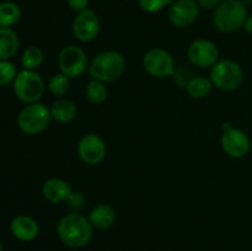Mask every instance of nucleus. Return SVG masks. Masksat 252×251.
Wrapping results in <instances>:
<instances>
[{
    "label": "nucleus",
    "instance_id": "obj_1",
    "mask_svg": "<svg viewBox=\"0 0 252 251\" xmlns=\"http://www.w3.org/2000/svg\"><path fill=\"white\" fill-rule=\"evenodd\" d=\"M57 233L64 245L71 249H80L91 241L94 228L89 218L78 212H71L59 220Z\"/></svg>",
    "mask_w": 252,
    "mask_h": 251
},
{
    "label": "nucleus",
    "instance_id": "obj_2",
    "mask_svg": "<svg viewBox=\"0 0 252 251\" xmlns=\"http://www.w3.org/2000/svg\"><path fill=\"white\" fill-rule=\"evenodd\" d=\"M126 69V61L123 56L115 51H105L98 53L89 65V74L91 79L111 83L122 76Z\"/></svg>",
    "mask_w": 252,
    "mask_h": 251
},
{
    "label": "nucleus",
    "instance_id": "obj_3",
    "mask_svg": "<svg viewBox=\"0 0 252 251\" xmlns=\"http://www.w3.org/2000/svg\"><path fill=\"white\" fill-rule=\"evenodd\" d=\"M248 19V9L240 0H225L216 7L213 14V24L218 31L231 33L245 24Z\"/></svg>",
    "mask_w": 252,
    "mask_h": 251
},
{
    "label": "nucleus",
    "instance_id": "obj_4",
    "mask_svg": "<svg viewBox=\"0 0 252 251\" xmlns=\"http://www.w3.org/2000/svg\"><path fill=\"white\" fill-rule=\"evenodd\" d=\"M213 86L223 91H233L240 88L244 81V70L240 64L231 59L218 61L209 74Z\"/></svg>",
    "mask_w": 252,
    "mask_h": 251
},
{
    "label": "nucleus",
    "instance_id": "obj_5",
    "mask_svg": "<svg viewBox=\"0 0 252 251\" xmlns=\"http://www.w3.org/2000/svg\"><path fill=\"white\" fill-rule=\"evenodd\" d=\"M52 120L51 111L46 105L39 102L29 103L20 112L17 125L25 134L34 135L43 132Z\"/></svg>",
    "mask_w": 252,
    "mask_h": 251
},
{
    "label": "nucleus",
    "instance_id": "obj_6",
    "mask_svg": "<svg viewBox=\"0 0 252 251\" xmlns=\"http://www.w3.org/2000/svg\"><path fill=\"white\" fill-rule=\"evenodd\" d=\"M15 95L25 103L38 102L44 94V81L34 70L24 69L14 80Z\"/></svg>",
    "mask_w": 252,
    "mask_h": 251
},
{
    "label": "nucleus",
    "instance_id": "obj_7",
    "mask_svg": "<svg viewBox=\"0 0 252 251\" xmlns=\"http://www.w3.org/2000/svg\"><path fill=\"white\" fill-rule=\"evenodd\" d=\"M58 66L61 73L69 79H75L83 75L88 69V57L83 48L78 46H66L59 52Z\"/></svg>",
    "mask_w": 252,
    "mask_h": 251
},
{
    "label": "nucleus",
    "instance_id": "obj_8",
    "mask_svg": "<svg viewBox=\"0 0 252 251\" xmlns=\"http://www.w3.org/2000/svg\"><path fill=\"white\" fill-rule=\"evenodd\" d=\"M143 66L149 75L162 79L171 76L175 71V62L171 54L162 48H153L143 58Z\"/></svg>",
    "mask_w": 252,
    "mask_h": 251
},
{
    "label": "nucleus",
    "instance_id": "obj_9",
    "mask_svg": "<svg viewBox=\"0 0 252 251\" xmlns=\"http://www.w3.org/2000/svg\"><path fill=\"white\" fill-rule=\"evenodd\" d=\"M187 57L194 66L212 68L219 61V51L212 41L199 38L189 44Z\"/></svg>",
    "mask_w": 252,
    "mask_h": 251
},
{
    "label": "nucleus",
    "instance_id": "obj_10",
    "mask_svg": "<svg viewBox=\"0 0 252 251\" xmlns=\"http://www.w3.org/2000/svg\"><path fill=\"white\" fill-rule=\"evenodd\" d=\"M100 19L91 9L78 12L73 21V33L80 42H91L100 33Z\"/></svg>",
    "mask_w": 252,
    "mask_h": 251
},
{
    "label": "nucleus",
    "instance_id": "obj_11",
    "mask_svg": "<svg viewBox=\"0 0 252 251\" xmlns=\"http://www.w3.org/2000/svg\"><path fill=\"white\" fill-rule=\"evenodd\" d=\"M107 148L100 135L95 133L85 134L78 144V154L88 165H97L105 159Z\"/></svg>",
    "mask_w": 252,
    "mask_h": 251
},
{
    "label": "nucleus",
    "instance_id": "obj_12",
    "mask_svg": "<svg viewBox=\"0 0 252 251\" xmlns=\"http://www.w3.org/2000/svg\"><path fill=\"white\" fill-rule=\"evenodd\" d=\"M199 15L196 0H177L169 10V20L175 27L185 29L193 24Z\"/></svg>",
    "mask_w": 252,
    "mask_h": 251
},
{
    "label": "nucleus",
    "instance_id": "obj_13",
    "mask_svg": "<svg viewBox=\"0 0 252 251\" xmlns=\"http://www.w3.org/2000/svg\"><path fill=\"white\" fill-rule=\"evenodd\" d=\"M221 148L224 152L231 157H245L250 149V139L239 128L229 127L221 135Z\"/></svg>",
    "mask_w": 252,
    "mask_h": 251
},
{
    "label": "nucleus",
    "instance_id": "obj_14",
    "mask_svg": "<svg viewBox=\"0 0 252 251\" xmlns=\"http://www.w3.org/2000/svg\"><path fill=\"white\" fill-rule=\"evenodd\" d=\"M10 230L21 241H32L39 233L38 223L29 216H17L10 223Z\"/></svg>",
    "mask_w": 252,
    "mask_h": 251
},
{
    "label": "nucleus",
    "instance_id": "obj_15",
    "mask_svg": "<svg viewBox=\"0 0 252 251\" xmlns=\"http://www.w3.org/2000/svg\"><path fill=\"white\" fill-rule=\"evenodd\" d=\"M71 187L65 180L58 179V177H52L48 179L43 184L42 187V193L47 201L52 203H61L65 202L71 194Z\"/></svg>",
    "mask_w": 252,
    "mask_h": 251
},
{
    "label": "nucleus",
    "instance_id": "obj_16",
    "mask_svg": "<svg viewBox=\"0 0 252 251\" xmlns=\"http://www.w3.org/2000/svg\"><path fill=\"white\" fill-rule=\"evenodd\" d=\"M116 212L112 207L107 204H98L95 208L91 209L89 214V220H90L93 228L100 229V230H106L111 228L116 223Z\"/></svg>",
    "mask_w": 252,
    "mask_h": 251
},
{
    "label": "nucleus",
    "instance_id": "obj_17",
    "mask_svg": "<svg viewBox=\"0 0 252 251\" xmlns=\"http://www.w3.org/2000/svg\"><path fill=\"white\" fill-rule=\"evenodd\" d=\"M19 49V37L10 27H0V61H9Z\"/></svg>",
    "mask_w": 252,
    "mask_h": 251
},
{
    "label": "nucleus",
    "instance_id": "obj_18",
    "mask_svg": "<svg viewBox=\"0 0 252 251\" xmlns=\"http://www.w3.org/2000/svg\"><path fill=\"white\" fill-rule=\"evenodd\" d=\"M52 120L59 123H68L75 118L76 106L73 101L68 98H59L49 108Z\"/></svg>",
    "mask_w": 252,
    "mask_h": 251
},
{
    "label": "nucleus",
    "instance_id": "obj_19",
    "mask_svg": "<svg viewBox=\"0 0 252 251\" xmlns=\"http://www.w3.org/2000/svg\"><path fill=\"white\" fill-rule=\"evenodd\" d=\"M213 84H212L211 79L206 78V76H194L187 85L186 90L189 95L192 98H203L209 95Z\"/></svg>",
    "mask_w": 252,
    "mask_h": 251
},
{
    "label": "nucleus",
    "instance_id": "obj_20",
    "mask_svg": "<svg viewBox=\"0 0 252 251\" xmlns=\"http://www.w3.org/2000/svg\"><path fill=\"white\" fill-rule=\"evenodd\" d=\"M21 16V10L15 2H0V27H10L16 24Z\"/></svg>",
    "mask_w": 252,
    "mask_h": 251
},
{
    "label": "nucleus",
    "instance_id": "obj_21",
    "mask_svg": "<svg viewBox=\"0 0 252 251\" xmlns=\"http://www.w3.org/2000/svg\"><path fill=\"white\" fill-rule=\"evenodd\" d=\"M108 90L107 86L102 81L91 79L86 85V97L91 103L95 105H101L107 100Z\"/></svg>",
    "mask_w": 252,
    "mask_h": 251
},
{
    "label": "nucleus",
    "instance_id": "obj_22",
    "mask_svg": "<svg viewBox=\"0 0 252 251\" xmlns=\"http://www.w3.org/2000/svg\"><path fill=\"white\" fill-rule=\"evenodd\" d=\"M42 62H43V52L36 46L29 47L21 57L22 66L27 70H34L41 65Z\"/></svg>",
    "mask_w": 252,
    "mask_h": 251
},
{
    "label": "nucleus",
    "instance_id": "obj_23",
    "mask_svg": "<svg viewBox=\"0 0 252 251\" xmlns=\"http://www.w3.org/2000/svg\"><path fill=\"white\" fill-rule=\"evenodd\" d=\"M69 85H70V81L68 76L59 73L52 76L48 83V89L53 95L63 96L69 91Z\"/></svg>",
    "mask_w": 252,
    "mask_h": 251
},
{
    "label": "nucleus",
    "instance_id": "obj_24",
    "mask_svg": "<svg viewBox=\"0 0 252 251\" xmlns=\"http://www.w3.org/2000/svg\"><path fill=\"white\" fill-rule=\"evenodd\" d=\"M17 75L16 68L9 61H0V85H6L15 80Z\"/></svg>",
    "mask_w": 252,
    "mask_h": 251
},
{
    "label": "nucleus",
    "instance_id": "obj_25",
    "mask_svg": "<svg viewBox=\"0 0 252 251\" xmlns=\"http://www.w3.org/2000/svg\"><path fill=\"white\" fill-rule=\"evenodd\" d=\"M172 76H174L175 83H176L180 88L186 89L189 81H191L196 75H193L191 69L187 68V66H180V68L175 69Z\"/></svg>",
    "mask_w": 252,
    "mask_h": 251
},
{
    "label": "nucleus",
    "instance_id": "obj_26",
    "mask_svg": "<svg viewBox=\"0 0 252 251\" xmlns=\"http://www.w3.org/2000/svg\"><path fill=\"white\" fill-rule=\"evenodd\" d=\"M140 7L147 12H157L160 11L162 7L169 4H174V0H138Z\"/></svg>",
    "mask_w": 252,
    "mask_h": 251
},
{
    "label": "nucleus",
    "instance_id": "obj_27",
    "mask_svg": "<svg viewBox=\"0 0 252 251\" xmlns=\"http://www.w3.org/2000/svg\"><path fill=\"white\" fill-rule=\"evenodd\" d=\"M85 202L86 199L83 193H80V192H71V194L66 199L65 203L69 208L74 209V211H80L85 206Z\"/></svg>",
    "mask_w": 252,
    "mask_h": 251
},
{
    "label": "nucleus",
    "instance_id": "obj_28",
    "mask_svg": "<svg viewBox=\"0 0 252 251\" xmlns=\"http://www.w3.org/2000/svg\"><path fill=\"white\" fill-rule=\"evenodd\" d=\"M68 2L69 7L71 10L76 12H80L83 10L88 9V4H89V0H66Z\"/></svg>",
    "mask_w": 252,
    "mask_h": 251
},
{
    "label": "nucleus",
    "instance_id": "obj_29",
    "mask_svg": "<svg viewBox=\"0 0 252 251\" xmlns=\"http://www.w3.org/2000/svg\"><path fill=\"white\" fill-rule=\"evenodd\" d=\"M197 4L199 7H203L206 10H212L216 9L219 4L221 2V0H196Z\"/></svg>",
    "mask_w": 252,
    "mask_h": 251
},
{
    "label": "nucleus",
    "instance_id": "obj_30",
    "mask_svg": "<svg viewBox=\"0 0 252 251\" xmlns=\"http://www.w3.org/2000/svg\"><path fill=\"white\" fill-rule=\"evenodd\" d=\"M244 29L248 33L252 34V16H248V19L245 20V24H244Z\"/></svg>",
    "mask_w": 252,
    "mask_h": 251
},
{
    "label": "nucleus",
    "instance_id": "obj_31",
    "mask_svg": "<svg viewBox=\"0 0 252 251\" xmlns=\"http://www.w3.org/2000/svg\"><path fill=\"white\" fill-rule=\"evenodd\" d=\"M241 2H243L244 5H245V6H248V5H250L251 2H252V0H240Z\"/></svg>",
    "mask_w": 252,
    "mask_h": 251
},
{
    "label": "nucleus",
    "instance_id": "obj_32",
    "mask_svg": "<svg viewBox=\"0 0 252 251\" xmlns=\"http://www.w3.org/2000/svg\"><path fill=\"white\" fill-rule=\"evenodd\" d=\"M2 249H4V246H2V243H1V240H0V251H2Z\"/></svg>",
    "mask_w": 252,
    "mask_h": 251
}]
</instances>
